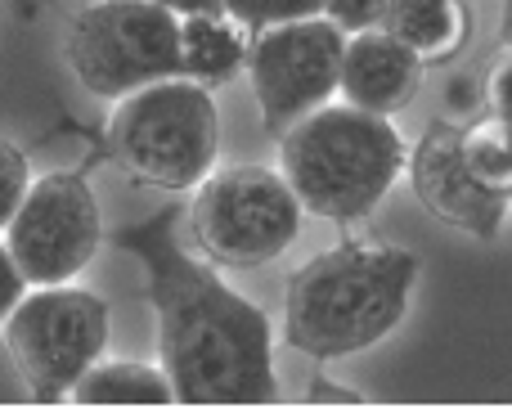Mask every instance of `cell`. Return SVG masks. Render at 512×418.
Masks as SVG:
<instances>
[{
  "label": "cell",
  "mask_w": 512,
  "mask_h": 418,
  "mask_svg": "<svg viewBox=\"0 0 512 418\" xmlns=\"http://www.w3.org/2000/svg\"><path fill=\"white\" fill-rule=\"evenodd\" d=\"M122 248L144 261L158 320V365L176 405H274V333L261 306L171 239V212L131 225Z\"/></svg>",
  "instance_id": "cell-1"
},
{
  "label": "cell",
  "mask_w": 512,
  "mask_h": 418,
  "mask_svg": "<svg viewBox=\"0 0 512 418\" xmlns=\"http://www.w3.org/2000/svg\"><path fill=\"white\" fill-rule=\"evenodd\" d=\"M418 257L396 243H337L292 270L283 342L310 360H346L378 347L409 311Z\"/></svg>",
  "instance_id": "cell-2"
},
{
  "label": "cell",
  "mask_w": 512,
  "mask_h": 418,
  "mask_svg": "<svg viewBox=\"0 0 512 418\" xmlns=\"http://www.w3.org/2000/svg\"><path fill=\"white\" fill-rule=\"evenodd\" d=\"M405 140L391 117L355 104H319L279 135V176L301 212L324 221H364L405 176Z\"/></svg>",
  "instance_id": "cell-3"
},
{
  "label": "cell",
  "mask_w": 512,
  "mask_h": 418,
  "mask_svg": "<svg viewBox=\"0 0 512 418\" xmlns=\"http://www.w3.org/2000/svg\"><path fill=\"white\" fill-rule=\"evenodd\" d=\"M108 153L149 189H194L221 153V108L212 86L194 77H162L122 95L108 117Z\"/></svg>",
  "instance_id": "cell-4"
},
{
  "label": "cell",
  "mask_w": 512,
  "mask_h": 418,
  "mask_svg": "<svg viewBox=\"0 0 512 418\" xmlns=\"http://www.w3.org/2000/svg\"><path fill=\"white\" fill-rule=\"evenodd\" d=\"M68 68L95 99L180 77V14L153 0H90L63 36Z\"/></svg>",
  "instance_id": "cell-5"
},
{
  "label": "cell",
  "mask_w": 512,
  "mask_h": 418,
  "mask_svg": "<svg viewBox=\"0 0 512 418\" xmlns=\"http://www.w3.org/2000/svg\"><path fill=\"white\" fill-rule=\"evenodd\" d=\"M108 302L77 284H41L18 297L0 320L9 360L18 365L27 392L54 405L68 401L77 378L108 351Z\"/></svg>",
  "instance_id": "cell-6"
},
{
  "label": "cell",
  "mask_w": 512,
  "mask_h": 418,
  "mask_svg": "<svg viewBox=\"0 0 512 418\" xmlns=\"http://www.w3.org/2000/svg\"><path fill=\"white\" fill-rule=\"evenodd\" d=\"M189 230L198 248L221 266H270L292 248L301 230V203L288 180L270 167L207 171L194 185Z\"/></svg>",
  "instance_id": "cell-7"
},
{
  "label": "cell",
  "mask_w": 512,
  "mask_h": 418,
  "mask_svg": "<svg viewBox=\"0 0 512 418\" xmlns=\"http://www.w3.org/2000/svg\"><path fill=\"white\" fill-rule=\"evenodd\" d=\"M0 234L32 288L72 284L95 261L99 239H104V216L81 171H50L27 185L23 203L14 207Z\"/></svg>",
  "instance_id": "cell-8"
},
{
  "label": "cell",
  "mask_w": 512,
  "mask_h": 418,
  "mask_svg": "<svg viewBox=\"0 0 512 418\" xmlns=\"http://www.w3.org/2000/svg\"><path fill=\"white\" fill-rule=\"evenodd\" d=\"M342 45H346V32L337 23H328L324 14L256 27L243 68L252 77L261 122L274 140L297 117L315 113L319 104H328L337 95Z\"/></svg>",
  "instance_id": "cell-9"
},
{
  "label": "cell",
  "mask_w": 512,
  "mask_h": 418,
  "mask_svg": "<svg viewBox=\"0 0 512 418\" xmlns=\"http://www.w3.org/2000/svg\"><path fill=\"white\" fill-rule=\"evenodd\" d=\"M459 131L463 126L436 122L405 153V171H409L414 194L423 198V207L436 221L490 243V239H499V230L508 221V194L468 167V158L459 149Z\"/></svg>",
  "instance_id": "cell-10"
},
{
  "label": "cell",
  "mask_w": 512,
  "mask_h": 418,
  "mask_svg": "<svg viewBox=\"0 0 512 418\" xmlns=\"http://www.w3.org/2000/svg\"><path fill=\"white\" fill-rule=\"evenodd\" d=\"M418 90H423V59L409 45H400L382 27L346 36L342 72H337V95L346 104L378 117H396L414 104Z\"/></svg>",
  "instance_id": "cell-11"
},
{
  "label": "cell",
  "mask_w": 512,
  "mask_h": 418,
  "mask_svg": "<svg viewBox=\"0 0 512 418\" xmlns=\"http://www.w3.org/2000/svg\"><path fill=\"white\" fill-rule=\"evenodd\" d=\"M378 27L409 45L427 68V63H450L468 45L472 14L468 0H391Z\"/></svg>",
  "instance_id": "cell-12"
},
{
  "label": "cell",
  "mask_w": 512,
  "mask_h": 418,
  "mask_svg": "<svg viewBox=\"0 0 512 418\" xmlns=\"http://www.w3.org/2000/svg\"><path fill=\"white\" fill-rule=\"evenodd\" d=\"M248 27L230 14H185L180 18V77L203 86H225L248 63Z\"/></svg>",
  "instance_id": "cell-13"
},
{
  "label": "cell",
  "mask_w": 512,
  "mask_h": 418,
  "mask_svg": "<svg viewBox=\"0 0 512 418\" xmlns=\"http://www.w3.org/2000/svg\"><path fill=\"white\" fill-rule=\"evenodd\" d=\"M72 405H176L162 365L140 360H95L77 387L68 392Z\"/></svg>",
  "instance_id": "cell-14"
},
{
  "label": "cell",
  "mask_w": 512,
  "mask_h": 418,
  "mask_svg": "<svg viewBox=\"0 0 512 418\" xmlns=\"http://www.w3.org/2000/svg\"><path fill=\"white\" fill-rule=\"evenodd\" d=\"M459 149L481 180H490L495 189L508 194L512 189V122L486 117V122H477V126H463Z\"/></svg>",
  "instance_id": "cell-15"
},
{
  "label": "cell",
  "mask_w": 512,
  "mask_h": 418,
  "mask_svg": "<svg viewBox=\"0 0 512 418\" xmlns=\"http://www.w3.org/2000/svg\"><path fill=\"white\" fill-rule=\"evenodd\" d=\"M221 9L239 27H270V23H292V18H310L324 9V0H221Z\"/></svg>",
  "instance_id": "cell-16"
},
{
  "label": "cell",
  "mask_w": 512,
  "mask_h": 418,
  "mask_svg": "<svg viewBox=\"0 0 512 418\" xmlns=\"http://www.w3.org/2000/svg\"><path fill=\"white\" fill-rule=\"evenodd\" d=\"M27 185H32V167H27V153L18 149L14 140L0 135V230L9 225L14 207L23 203Z\"/></svg>",
  "instance_id": "cell-17"
},
{
  "label": "cell",
  "mask_w": 512,
  "mask_h": 418,
  "mask_svg": "<svg viewBox=\"0 0 512 418\" xmlns=\"http://www.w3.org/2000/svg\"><path fill=\"white\" fill-rule=\"evenodd\" d=\"M387 5L391 0H324L319 14L351 36V32H364V27H378L382 14H387Z\"/></svg>",
  "instance_id": "cell-18"
},
{
  "label": "cell",
  "mask_w": 512,
  "mask_h": 418,
  "mask_svg": "<svg viewBox=\"0 0 512 418\" xmlns=\"http://www.w3.org/2000/svg\"><path fill=\"white\" fill-rule=\"evenodd\" d=\"M27 288H32V284H27V279H23V270H18V261L9 257V248H5V243H0V320H5V315L14 311V306H18V297H23Z\"/></svg>",
  "instance_id": "cell-19"
},
{
  "label": "cell",
  "mask_w": 512,
  "mask_h": 418,
  "mask_svg": "<svg viewBox=\"0 0 512 418\" xmlns=\"http://www.w3.org/2000/svg\"><path fill=\"white\" fill-rule=\"evenodd\" d=\"M486 104H490V117L512 122V59L495 68V77H490V86H486Z\"/></svg>",
  "instance_id": "cell-20"
},
{
  "label": "cell",
  "mask_w": 512,
  "mask_h": 418,
  "mask_svg": "<svg viewBox=\"0 0 512 418\" xmlns=\"http://www.w3.org/2000/svg\"><path fill=\"white\" fill-rule=\"evenodd\" d=\"M445 99H450V108L468 113V108H477L481 99H486V90H477V81H472V77H454L450 81V95H445Z\"/></svg>",
  "instance_id": "cell-21"
},
{
  "label": "cell",
  "mask_w": 512,
  "mask_h": 418,
  "mask_svg": "<svg viewBox=\"0 0 512 418\" xmlns=\"http://www.w3.org/2000/svg\"><path fill=\"white\" fill-rule=\"evenodd\" d=\"M153 5H162V9H171V14H225L221 9V0H153Z\"/></svg>",
  "instance_id": "cell-22"
},
{
  "label": "cell",
  "mask_w": 512,
  "mask_h": 418,
  "mask_svg": "<svg viewBox=\"0 0 512 418\" xmlns=\"http://www.w3.org/2000/svg\"><path fill=\"white\" fill-rule=\"evenodd\" d=\"M310 401H360L355 392H333V387H310Z\"/></svg>",
  "instance_id": "cell-23"
},
{
  "label": "cell",
  "mask_w": 512,
  "mask_h": 418,
  "mask_svg": "<svg viewBox=\"0 0 512 418\" xmlns=\"http://www.w3.org/2000/svg\"><path fill=\"white\" fill-rule=\"evenodd\" d=\"M499 36H504V45L512 50V0H504V14H499Z\"/></svg>",
  "instance_id": "cell-24"
},
{
  "label": "cell",
  "mask_w": 512,
  "mask_h": 418,
  "mask_svg": "<svg viewBox=\"0 0 512 418\" xmlns=\"http://www.w3.org/2000/svg\"><path fill=\"white\" fill-rule=\"evenodd\" d=\"M508 207H512V189H508Z\"/></svg>",
  "instance_id": "cell-25"
}]
</instances>
